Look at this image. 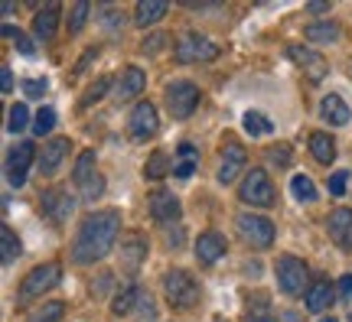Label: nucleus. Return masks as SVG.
Listing matches in <instances>:
<instances>
[{
  "instance_id": "nucleus-1",
  "label": "nucleus",
  "mask_w": 352,
  "mask_h": 322,
  "mask_svg": "<svg viewBox=\"0 0 352 322\" xmlns=\"http://www.w3.org/2000/svg\"><path fill=\"white\" fill-rule=\"evenodd\" d=\"M118 231H121V211H91L85 222L78 225V235L72 241V260L76 264H98L114 248Z\"/></svg>"
},
{
  "instance_id": "nucleus-2",
  "label": "nucleus",
  "mask_w": 352,
  "mask_h": 322,
  "mask_svg": "<svg viewBox=\"0 0 352 322\" xmlns=\"http://www.w3.org/2000/svg\"><path fill=\"white\" fill-rule=\"evenodd\" d=\"M164 290H166V299L173 303L176 310H189L199 303V284L192 280L189 271H166L164 273Z\"/></svg>"
},
{
  "instance_id": "nucleus-3",
  "label": "nucleus",
  "mask_w": 352,
  "mask_h": 322,
  "mask_svg": "<svg viewBox=\"0 0 352 322\" xmlns=\"http://www.w3.org/2000/svg\"><path fill=\"white\" fill-rule=\"evenodd\" d=\"M63 280V267L56 264V260H50V264H39V267H33V271L23 277V286H20V299H36L43 297L46 290H52V286Z\"/></svg>"
},
{
  "instance_id": "nucleus-4",
  "label": "nucleus",
  "mask_w": 352,
  "mask_h": 322,
  "mask_svg": "<svg viewBox=\"0 0 352 322\" xmlns=\"http://www.w3.org/2000/svg\"><path fill=\"white\" fill-rule=\"evenodd\" d=\"M215 56H219V46L212 39L199 36V33H183L176 39V62H212Z\"/></svg>"
},
{
  "instance_id": "nucleus-5",
  "label": "nucleus",
  "mask_w": 352,
  "mask_h": 322,
  "mask_svg": "<svg viewBox=\"0 0 352 322\" xmlns=\"http://www.w3.org/2000/svg\"><path fill=\"white\" fill-rule=\"evenodd\" d=\"M307 280H310V271H307V264L300 257L287 254V257L277 260V284L287 297H300L307 290Z\"/></svg>"
},
{
  "instance_id": "nucleus-6",
  "label": "nucleus",
  "mask_w": 352,
  "mask_h": 322,
  "mask_svg": "<svg viewBox=\"0 0 352 322\" xmlns=\"http://www.w3.org/2000/svg\"><path fill=\"white\" fill-rule=\"evenodd\" d=\"M239 196H241V202L258 205V209H271L274 205V186H271V179H267L264 170H252V173L241 179Z\"/></svg>"
},
{
  "instance_id": "nucleus-7",
  "label": "nucleus",
  "mask_w": 352,
  "mask_h": 322,
  "mask_svg": "<svg viewBox=\"0 0 352 322\" xmlns=\"http://www.w3.org/2000/svg\"><path fill=\"white\" fill-rule=\"evenodd\" d=\"M239 231H241V241H245V244H252V248H271L277 228L267 222L264 215L245 211V215H239Z\"/></svg>"
},
{
  "instance_id": "nucleus-8",
  "label": "nucleus",
  "mask_w": 352,
  "mask_h": 322,
  "mask_svg": "<svg viewBox=\"0 0 352 322\" xmlns=\"http://www.w3.org/2000/svg\"><path fill=\"white\" fill-rule=\"evenodd\" d=\"M166 108L173 114L176 121H183L189 114L199 108V88L192 85V82H173V85H166Z\"/></svg>"
},
{
  "instance_id": "nucleus-9",
  "label": "nucleus",
  "mask_w": 352,
  "mask_h": 322,
  "mask_svg": "<svg viewBox=\"0 0 352 322\" xmlns=\"http://www.w3.org/2000/svg\"><path fill=\"white\" fill-rule=\"evenodd\" d=\"M76 209V198L69 196L65 189H46L43 196H39V211H43V218H50L52 225H65L69 222V215Z\"/></svg>"
},
{
  "instance_id": "nucleus-10",
  "label": "nucleus",
  "mask_w": 352,
  "mask_h": 322,
  "mask_svg": "<svg viewBox=\"0 0 352 322\" xmlns=\"http://www.w3.org/2000/svg\"><path fill=\"white\" fill-rule=\"evenodd\" d=\"M36 157L33 143H16L13 150H7V163H3V173H7V183L13 189H20L26 183V173H30V163Z\"/></svg>"
},
{
  "instance_id": "nucleus-11",
  "label": "nucleus",
  "mask_w": 352,
  "mask_h": 322,
  "mask_svg": "<svg viewBox=\"0 0 352 322\" xmlns=\"http://www.w3.org/2000/svg\"><path fill=\"white\" fill-rule=\"evenodd\" d=\"M157 127H160V121H157V108H153L151 101L134 104V111H131V117H127V130H131V137H134V140H151V137L157 134Z\"/></svg>"
},
{
  "instance_id": "nucleus-12",
  "label": "nucleus",
  "mask_w": 352,
  "mask_h": 322,
  "mask_svg": "<svg viewBox=\"0 0 352 322\" xmlns=\"http://www.w3.org/2000/svg\"><path fill=\"white\" fill-rule=\"evenodd\" d=\"M245 170V147L241 143H226V150H222V166H219V183L222 186H232L235 179H239V173Z\"/></svg>"
},
{
  "instance_id": "nucleus-13",
  "label": "nucleus",
  "mask_w": 352,
  "mask_h": 322,
  "mask_svg": "<svg viewBox=\"0 0 352 322\" xmlns=\"http://www.w3.org/2000/svg\"><path fill=\"white\" fill-rule=\"evenodd\" d=\"M287 56H290V59H294L297 65H300L303 75H310L314 82H320V78L329 72L327 59H323L320 52H310V49H303V46H287Z\"/></svg>"
},
{
  "instance_id": "nucleus-14",
  "label": "nucleus",
  "mask_w": 352,
  "mask_h": 322,
  "mask_svg": "<svg viewBox=\"0 0 352 322\" xmlns=\"http://www.w3.org/2000/svg\"><path fill=\"white\" fill-rule=\"evenodd\" d=\"M147 205H151V215L157 218V222H176L179 218V198L173 196V192H166V189H157V192H151V198H147Z\"/></svg>"
},
{
  "instance_id": "nucleus-15",
  "label": "nucleus",
  "mask_w": 352,
  "mask_h": 322,
  "mask_svg": "<svg viewBox=\"0 0 352 322\" xmlns=\"http://www.w3.org/2000/svg\"><path fill=\"white\" fill-rule=\"evenodd\" d=\"M329 238L340 244V248L349 251L352 248V209H336L333 215H329Z\"/></svg>"
},
{
  "instance_id": "nucleus-16",
  "label": "nucleus",
  "mask_w": 352,
  "mask_h": 322,
  "mask_svg": "<svg viewBox=\"0 0 352 322\" xmlns=\"http://www.w3.org/2000/svg\"><path fill=\"white\" fill-rule=\"evenodd\" d=\"M69 147H72V143H69L65 137H52L50 143L43 147V153H39V170H43L46 176L56 173V170H59V163L65 160V153H69Z\"/></svg>"
},
{
  "instance_id": "nucleus-17",
  "label": "nucleus",
  "mask_w": 352,
  "mask_h": 322,
  "mask_svg": "<svg viewBox=\"0 0 352 322\" xmlns=\"http://www.w3.org/2000/svg\"><path fill=\"white\" fill-rule=\"evenodd\" d=\"M144 257H147V241L140 235L124 238V244H121V267H124L127 273H138Z\"/></svg>"
},
{
  "instance_id": "nucleus-18",
  "label": "nucleus",
  "mask_w": 352,
  "mask_h": 322,
  "mask_svg": "<svg viewBox=\"0 0 352 322\" xmlns=\"http://www.w3.org/2000/svg\"><path fill=\"white\" fill-rule=\"evenodd\" d=\"M59 13H63L59 3H46L43 10H36V16H33V33H36L39 39H52L56 30H59Z\"/></svg>"
},
{
  "instance_id": "nucleus-19",
  "label": "nucleus",
  "mask_w": 352,
  "mask_h": 322,
  "mask_svg": "<svg viewBox=\"0 0 352 322\" xmlns=\"http://www.w3.org/2000/svg\"><path fill=\"white\" fill-rule=\"evenodd\" d=\"M144 85H147V75L140 72L138 65H131V69H124V75L118 78V88H114V95H118V101L138 98L140 91H144Z\"/></svg>"
},
{
  "instance_id": "nucleus-20",
  "label": "nucleus",
  "mask_w": 352,
  "mask_h": 322,
  "mask_svg": "<svg viewBox=\"0 0 352 322\" xmlns=\"http://www.w3.org/2000/svg\"><path fill=\"white\" fill-rule=\"evenodd\" d=\"M226 238L219 235V231H206V235H199V241H196V257L202 260V264H215V260L226 254Z\"/></svg>"
},
{
  "instance_id": "nucleus-21",
  "label": "nucleus",
  "mask_w": 352,
  "mask_h": 322,
  "mask_svg": "<svg viewBox=\"0 0 352 322\" xmlns=\"http://www.w3.org/2000/svg\"><path fill=\"white\" fill-rule=\"evenodd\" d=\"M333 299H336V290L329 280H316L310 290H307V310L310 312H327L333 306Z\"/></svg>"
},
{
  "instance_id": "nucleus-22",
  "label": "nucleus",
  "mask_w": 352,
  "mask_h": 322,
  "mask_svg": "<svg viewBox=\"0 0 352 322\" xmlns=\"http://www.w3.org/2000/svg\"><path fill=\"white\" fill-rule=\"evenodd\" d=\"M166 10H170V3H164V0H140L138 7H134V23L147 30V26L160 23L166 16Z\"/></svg>"
},
{
  "instance_id": "nucleus-23",
  "label": "nucleus",
  "mask_w": 352,
  "mask_h": 322,
  "mask_svg": "<svg viewBox=\"0 0 352 322\" xmlns=\"http://www.w3.org/2000/svg\"><path fill=\"white\" fill-rule=\"evenodd\" d=\"M320 114H323V121L329 127H342L349 124V108H346V101L340 95H327V98L320 101Z\"/></svg>"
},
{
  "instance_id": "nucleus-24",
  "label": "nucleus",
  "mask_w": 352,
  "mask_h": 322,
  "mask_svg": "<svg viewBox=\"0 0 352 322\" xmlns=\"http://www.w3.org/2000/svg\"><path fill=\"white\" fill-rule=\"evenodd\" d=\"M310 153H314L316 163L329 166V163L336 160V140H333L329 134H314L310 137Z\"/></svg>"
},
{
  "instance_id": "nucleus-25",
  "label": "nucleus",
  "mask_w": 352,
  "mask_h": 322,
  "mask_svg": "<svg viewBox=\"0 0 352 322\" xmlns=\"http://www.w3.org/2000/svg\"><path fill=\"white\" fill-rule=\"evenodd\" d=\"M95 176H98V173H95V150H82V153H78V160H76V173H72L76 186L85 189Z\"/></svg>"
},
{
  "instance_id": "nucleus-26",
  "label": "nucleus",
  "mask_w": 352,
  "mask_h": 322,
  "mask_svg": "<svg viewBox=\"0 0 352 322\" xmlns=\"http://www.w3.org/2000/svg\"><path fill=\"white\" fill-rule=\"evenodd\" d=\"M20 257V238L13 228H0V260H3V267H10L13 260Z\"/></svg>"
},
{
  "instance_id": "nucleus-27",
  "label": "nucleus",
  "mask_w": 352,
  "mask_h": 322,
  "mask_svg": "<svg viewBox=\"0 0 352 322\" xmlns=\"http://www.w3.org/2000/svg\"><path fill=\"white\" fill-rule=\"evenodd\" d=\"M303 36L310 39V43H336L340 39V26L336 23H310L307 30H303Z\"/></svg>"
},
{
  "instance_id": "nucleus-28",
  "label": "nucleus",
  "mask_w": 352,
  "mask_h": 322,
  "mask_svg": "<svg viewBox=\"0 0 352 322\" xmlns=\"http://www.w3.org/2000/svg\"><path fill=\"white\" fill-rule=\"evenodd\" d=\"M290 192H294V198H300V202H316V186H314V179L307 173H297L294 179H290Z\"/></svg>"
},
{
  "instance_id": "nucleus-29",
  "label": "nucleus",
  "mask_w": 352,
  "mask_h": 322,
  "mask_svg": "<svg viewBox=\"0 0 352 322\" xmlns=\"http://www.w3.org/2000/svg\"><path fill=\"white\" fill-rule=\"evenodd\" d=\"M140 303V286H127L124 293H118L114 297V316H127V312H134Z\"/></svg>"
},
{
  "instance_id": "nucleus-30",
  "label": "nucleus",
  "mask_w": 352,
  "mask_h": 322,
  "mask_svg": "<svg viewBox=\"0 0 352 322\" xmlns=\"http://www.w3.org/2000/svg\"><path fill=\"white\" fill-rule=\"evenodd\" d=\"M245 130H248L252 137H264V134H271V121L258 111H248L245 114Z\"/></svg>"
},
{
  "instance_id": "nucleus-31",
  "label": "nucleus",
  "mask_w": 352,
  "mask_h": 322,
  "mask_svg": "<svg viewBox=\"0 0 352 322\" xmlns=\"http://www.w3.org/2000/svg\"><path fill=\"white\" fill-rule=\"evenodd\" d=\"M166 170H170V160H166V153H164V150H157V153L151 157V163H147V170H144V176H147V179H164Z\"/></svg>"
},
{
  "instance_id": "nucleus-32",
  "label": "nucleus",
  "mask_w": 352,
  "mask_h": 322,
  "mask_svg": "<svg viewBox=\"0 0 352 322\" xmlns=\"http://www.w3.org/2000/svg\"><path fill=\"white\" fill-rule=\"evenodd\" d=\"M26 124H30V111H26V104H13L10 117H7V130H10V134H20V130H26Z\"/></svg>"
},
{
  "instance_id": "nucleus-33",
  "label": "nucleus",
  "mask_w": 352,
  "mask_h": 322,
  "mask_svg": "<svg viewBox=\"0 0 352 322\" xmlns=\"http://www.w3.org/2000/svg\"><path fill=\"white\" fill-rule=\"evenodd\" d=\"M52 127H56V111H52V108H39V114L33 117V134L46 137Z\"/></svg>"
},
{
  "instance_id": "nucleus-34",
  "label": "nucleus",
  "mask_w": 352,
  "mask_h": 322,
  "mask_svg": "<svg viewBox=\"0 0 352 322\" xmlns=\"http://www.w3.org/2000/svg\"><path fill=\"white\" fill-rule=\"evenodd\" d=\"M63 310H65L63 303H46V306H39L26 322H59L63 319Z\"/></svg>"
},
{
  "instance_id": "nucleus-35",
  "label": "nucleus",
  "mask_w": 352,
  "mask_h": 322,
  "mask_svg": "<svg viewBox=\"0 0 352 322\" xmlns=\"http://www.w3.org/2000/svg\"><path fill=\"white\" fill-rule=\"evenodd\" d=\"M88 13H91V3H85V0L72 7V13H69V33H82V26H85Z\"/></svg>"
},
{
  "instance_id": "nucleus-36",
  "label": "nucleus",
  "mask_w": 352,
  "mask_h": 322,
  "mask_svg": "<svg viewBox=\"0 0 352 322\" xmlns=\"http://www.w3.org/2000/svg\"><path fill=\"white\" fill-rule=\"evenodd\" d=\"M3 36L13 39V43H16V49L23 52V56H36V46H33V43H30V39H26L20 30H13L10 23H3Z\"/></svg>"
},
{
  "instance_id": "nucleus-37",
  "label": "nucleus",
  "mask_w": 352,
  "mask_h": 322,
  "mask_svg": "<svg viewBox=\"0 0 352 322\" xmlns=\"http://www.w3.org/2000/svg\"><path fill=\"white\" fill-rule=\"evenodd\" d=\"M108 85H111V78H101V82H95V85H91V88L85 91V95H82V108L95 104V101H101V95L108 91Z\"/></svg>"
},
{
  "instance_id": "nucleus-38",
  "label": "nucleus",
  "mask_w": 352,
  "mask_h": 322,
  "mask_svg": "<svg viewBox=\"0 0 352 322\" xmlns=\"http://www.w3.org/2000/svg\"><path fill=\"white\" fill-rule=\"evenodd\" d=\"M267 157H271V163L274 166H290V147L287 143H277V147L267 150Z\"/></svg>"
},
{
  "instance_id": "nucleus-39",
  "label": "nucleus",
  "mask_w": 352,
  "mask_h": 322,
  "mask_svg": "<svg viewBox=\"0 0 352 322\" xmlns=\"http://www.w3.org/2000/svg\"><path fill=\"white\" fill-rule=\"evenodd\" d=\"M138 310H140L138 316H140L144 322H153V316H157V310H153V299L147 297L144 290H140V303H138Z\"/></svg>"
},
{
  "instance_id": "nucleus-40",
  "label": "nucleus",
  "mask_w": 352,
  "mask_h": 322,
  "mask_svg": "<svg viewBox=\"0 0 352 322\" xmlns=\"http://www.w3.org/2000/svg\"><path fill=\"white\" fill-rule=\"evenodd\" d=\"M46 78H30V82H23V91L30 95V98H43L46 95Z\"/></svg>"
},
{
  "instance_id": "nucleus-41",
  "label": "nucleus",
  "mask_w": 352,
  "mask_h": 322,
  "mask_svg": "<svg viewBox=\"0 0 352 322\" xmlns=\"http://www.w3.org/2000/svg\"><path fill=\"white\" fill-rule=\"evenodd\" d=\"M346 179H349V173H333L329 176V196H346Z\"/></svg>"
},
{
  "instance_id": "nucleus-42",
  "label": "nucleus",
  "mask_w": 352,
  "mask_h": 322,
  "mask_svg": "<svg viewBox=\"0 0 352 322\" xmlns=\"http://www.w3.org/2000/svg\"><path fill=\"white\" fill-rule=\"evenodd\" d=\"M101 192H104V179H101V176H95V179H91V183H88V186L82 189V196H85L88 202H95V198H98Z\"/></svg>"
},
{
  "instance_id": "nucleus-43",
  "label": "nucleus",
  "mask_w": 352,
  "mask_h": 322,
  "mask_svg": "<svg viewBox=\"0 0 352 322\" xmlns=\"http://www.w3.org/2000/svg\"><path fill=\"white\" fill-rule=\"evenodd\" d=\"M192 173H196V160H179L173 166V176H176V179H189Z\"/></svg>"
},
{
  "instance_id": "nucleus-44",
  "label": "nucleus",
  "mask_w": 352,
  "mask_h": 322,
  "mask_svg": "<svg viewBox=\"0 0 352 322\" xmlns=\"http://www.w3.org/2000/svg\"><path fill=\"white\" fill-rule=\"evenodd\" d=\"M340 297L346 299V303H352V273H346L340 280Z\"/></svg>"
},
{
  "instance_id": "nucleus-45",
  "label": "nucleus",
  "mask_w": 352,
  "mask_h": 322,
  "mask_svg": "<svg viewBox=\"0 0 352 322\" xmlns=\"http://www.w3.org/2000/svg\"><path fill=\"white\" fill-rule=\"evenodd\" d=\"M160 46H166V36H151V39H144V52H160Z\"/></svg>"
},
{
  "instance_id": "nucleus-46",
  "label": "nucleus",
  "mask_w": 352,
  "mask_h": 322,
  "mask_svg": "<svg viewBox=\"0 0 352 322\" xmlns=\"http://www.w3.org/2000/svg\"><path fill=\"white\" fill-rule=\"evenodd\" d=\"M91 59H98V49H95V46H91V49H88L85 56H82V59H78V65H76V75H78V72H85V65L91 62Z\"/></svg>"
},
{
  "instance_id": "nucleus-47",
  "label": "nucleus",
  "mask_w": 352,
  "mask_h": 322,
  "mask_svg": "<svg viewBox=\"0 0 352 322\" xmlns=\"http://www.w3.org/2000/svg\"><path fill=\"white\" fill-rule=\"evenodd\" d=\"M176 157H179V160H196V147H192V143H179Z\"/></svg>"
},
{
  "instance_id": "nucleus-48",
  "label": "nucleus",
  "mask_w": 352,
  "mask_h": 322,
  "mask_svg": "<svg viewBox=\"0 0 352 322\" xmlns=\"http://www.w3.org/2000/svg\"><path fill=\"white\" fill-rule=\"evenodd\" d=\"M108 286H111V273H101V277H98V286H91V293H95V297H101Z\"/></svg>"
},
{
  "instance_id": "nucleus-49",
  "label": "nucleus",
  "mask_w": 352,
  "mask_h": 322,
  "mask_svg": "<svg viewBox=\"0 0 352 322\" xmlns=\"http://www.w3.org/2000/svg\"><path fill=\"white\" fill-rule=\"evenodd\" d=\"M0 75H3V78H0V88H3V91H13V72L3 65V69H0Z\"/></svg>"
},
{
  "instance_id": "nucleus-50",
  "label": "nucleus",
  "mask_w": 352,
  "mask_h": 322,
  "mask_svg": "<svg viewBox=\"0 0 352 322\" xmlns=\"http://www.w3.org/2000/svg\"><path fill=\"white\" fill-rule=\"evenodd\" d=\"M170 244H173V248H179V244H183V228L170 231Z\"/></svg>"
},
{
  "instance_id": "nucleus-51",
  "label": "nucleus",
  "mask_w": 352,
  "mask_h": 322,
  "mask_svg": "<svg viewBox=\"0 0 352 322\" xmlns=\"http://www.w3.org/2000/svg\"><path fill=\"white\" fill-rule=\"evenodd\" d=\"M104 20H108V30L118 26V10H104Z\"/></svg>"
},
{
  "instance_id": "nucleus-52",
  "label": "nucleus",
  "mask_w": 352,
  "mask_h": 322,
  "mask_svg": "<svg viewBox=\"0 0 352 322\" xmlns=\"http://www.w3.org/2000/svg\"><path fill=\"white\" fill-rule=\"evenodd\" d=\"M310 10H314V13H323V10H329V3H310Z\"/></svg>"
},
{
  "instance_id": "nucleus-53",
  "label": "nucleus",
  "mask_w": 352,
  "mask_h": 322,
  "mask_svg": "<svg viewBox=\"0 0 352 322\" xmlns=\"http://www.w3.org/2000/svg\"><path fill=\"white\" fill-rule=\"evenodd\" d=\"M248 322H274L271 316H254V319H248Z\"/></svg>"
},
{
  "instance_id": "nucleus-54",
  "label": "nucleus",
  "mask_w": 352,
  "mask_h": 322,
  "mask_svg": "<svg viewBox=\"0 0 352 322\" xmlns=\"http://www.w3.org/2000/svg\"><path fill=\"white\" fill-rule=\"evenodd\" d=\"M320 322H340V319H333V316H329V319H320Z\"/></svg>"
},
{
  "instance_id": "nucleus-55",
  "label": "nucleus",
  "mask_w": 352,
  "mask_h": 322,
  "mask_svg": "<svg viewBox=\"0 0 352 322\" xmlns=\"http://www.w3.org/2000/svg\"><path fill=\"white\" fill-rule=\"evenodd\" d=\"M212 322H226V319H212Z\"/></svg>"
}]
</instances>
